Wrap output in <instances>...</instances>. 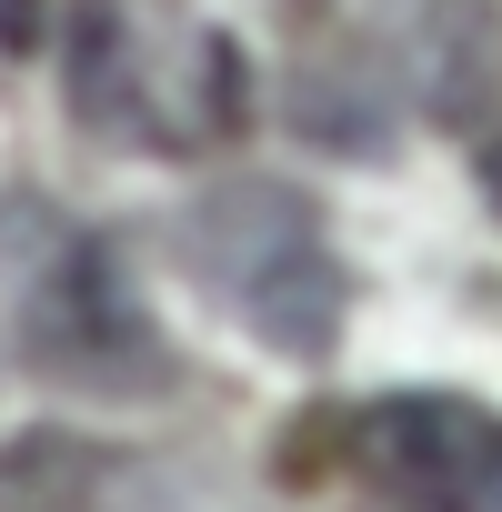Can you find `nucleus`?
Wrapping results in <instances>:
<instances>
[{
    "label": "nucleus",
    "instance_id": "nucleus-1",
    "mask_svg": "<svg viewBox=\"0 0 502 512\" xmlns=\"http://www.w3.org/2000/svg\"><path fill=\"white\" fill-rule=\"evenodd\" d=\"M171 241H181V272L272 352L322 362L342 342V251L292 181H211Z\"/></svg>",
    "mask_w": 502,
    "mask_h": 512
},
{
    "label": "nucleus",
    "instance_id": "nucleus-2",
    "mask_svg": "<svg viewBox=\"0 0 502 512\" xmlns=\"http://www.w3.org/2000/svg\"><path fill=\"white\" fill-rule=\"evenodd\" d=\"M71 111L121 151H221L251 121V71L211 21L91 11L71 41Z\"/></svg>",
    "mask_w": 502,
    "mask_h": 512
},
{
    "label": "nucleus",
    "instance_id": "nucleus-3",
    "mask_svg": "<svg viewBox=\"0 0 502 512\" xmlns=\"http://www.w3.org/2000/svg\"><path fill=\"white\" fill-rule=\"evenodd\" d=\"M31 251H11V322H21V352L51 372V382H81V392H141L161 382V342L151 322L131 312L111 251L51 211H21Z\"/></svg>",
    "mask_w": 502,
    "mask_h": 512
},
{
    "label": "nucleus",
    "instance_id": "nucleus-4",
    "mask_svg": "<svg viewBox=\"0 0 502 512\" xmlns=\"http://www.w3.org/2000/svg\"><path fill=\"white\" fill-rule=\"evenodd\" d=\"M342 462L382 512H502V412L462 392H372L342 422Z\"/></svg>",
    "mask_w": 502,
    "mask_h": 512
},
{
    "label": "nucleus",
    "instance_id": "nucleus-5",
    "mask_svg": "<svg viewBox=\"0 0 502 512\" xmlns=\"http://www.w3.org/2000/svg\"><path fill=\"white\" fill-rule=\"evenodd\" d=\"M0 41L31 51V41H41V0H0Z\"/></svg>",
    "mask_w": 502,
    "mask_h": 512
},
{
    "label": "nucleus",
    "instance_id": "nucleus-6",
    "mask_svg": "<svg viewBox=\"0 0 502 512\" xmlns=\"http://www.w3.org/2000/svg\"><path fill=\"white\" fill-rule=\"evenodd\" d=\"M482 201L502 211V101H492V131H482Z\"/></svg>",
    "mask_w": 502,
    "mask_h": 512
}]
</instances>
